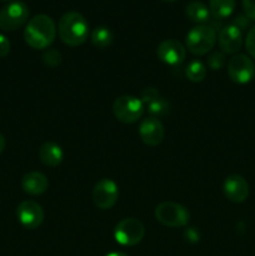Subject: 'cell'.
Returning a JSON list of instances; mask_svg holds the SVG:
<instances>
[{"label": "cell", "instance_id": "obj_1", "mask_svg": "<svg viewBox=\"0 0 255 256\" xmlns=\"http://www.w3.org/2000/svg\"><path fill=\"white\" fill-rule=\"evenodd\" d=\"M56 25L54 20L45 14L35 15L29 20L24 30V40L32 49H45L54 42Z\"/></svg>", "mask_w": 255, "mask_h": 256}, {"label": "cell", "instance_id": "obj_2", "mask_svg": "<svg viewBox=\"0 0 255 256\" xmlns=\"http://www.w3.org/2000/svg\"><path fill=\"white\" fill-rule=\"evenodd\" d=\"M58 32L64 44L69 46H79L84 44L89 36V24L80 12H65L59 20Z\"/></svg>", "mask_w": 255, "mask_h": 256}, {"label": "cell", "instance_id": "obj_3", "mask_svg": "<svg viewBox=\"0 0 255 256\" xmlns=\"http://www.w3.org/2000/svg\"><path fill=\"white\" fill-rule=\"evenodd\" d=\"M186 48L192 54L202 56L208 54L216 42V32L210 25H196L186 35Z\"/></svg>", "mask_w": 255, "mask_h": 256}, {"label": "cell", "instance_id": "obj_4", "mask_svg": "<svg viewBox=\"0 0 255 256\" xmlns=\"http://www.w3.org/2000/svg\"><path fill=\"white\" fill-rule=\"evenodd\" d=\"M155 219L168 228H182L188 225L190 214L188 209L178 202H164L155 208Z\"/></svg>", "mask_w": 255, "mask_h": 256}, {"label": "cell", "instance_id": "obj_5", "mask_svg": "<svg viewBox=\"0 0 255 256\" xmlns=\"http://www.w3.org/2000/svg\"><path fill=\"white\" fill-rule=\"evenodd\" d=\"M145 106L142 102L132 95H122L112 104L114 116L124 124H134L144 114Z\"/></svg>", "mask_w": 255, "mask_h": 256}, {"label": "cell", "instance_id": "obj_6", "mask_svg": "<svg viewBox=\"0 0 255 256\" xmlns=\"http://www.w3.org/2000/svg\"><path fill=\"white\" fill-rule=\"evenodd\" d=\"M145 235V228L140 220L134 218L122 219L114 230V238L122 246H134L139 244Z\"/></svg>", "mask_w": 255, "mask_h": 256}, {"label": "cell", "instance_id": "obj_7", "mask_svg": "<svg viewBox=\"0 0 255 256\" xmlns=\"http://www.w3.org/2000/svg\"><path fill=\"white\" fill-rule=\"evenodd\" d=\"M29 18V8L22 2H12L0 12V29L12 32L22 28Z\"/></svg>", "mask_w": 255, "mask_h": 256}, {"label": "cell", "instance_id": "obj_8", "mask_svg": "<svg viewBox=\"0 0 255 256\" xmlns=\"http://www.w3.org/2000/svg\"><path fill=\"white\" fill-rule=\"evenodd\" d=\"M228 75L236 84H248L255 75L254 62L244 54H235L228 62Z\"/></svg>", "mask_w": 255, "mask_h": 256}, {"label": "cell", "instance_id": "obj_9", "mask_svg": "<svg viewBox=\"0 0 255 256\" xmlns=\"http://www.w3.org/2000/svg\"><path fill=\"white\" fill-rule=\"evenodd\" d=\"M119 198V188L112 179H102L92 189V202L102 210H109L116 204Z\"/></svg>", "mask_w": 255, "mask_h": 256}, {"label": "cell", "instance_id": "obj_10", "mask_svg": "<svg viewBox=\"0 0 255 256\" xmlns=\"http://www.w3.org/2000/svg\"><path fill=\"white\" fill-rule=\"evenodd\" d=\"M16 216L22 226L32 230L39 228L44 222V210L36 202L25 200L18 206Z\"/></svg>", "mask_w": 255, "mask_h": 256}, {"label": "cell", "instance_id": "obj_11", "mask_svg": "<svg viewBox=\"0 0 255 256\" xmlns=\"http://www.w3.org/2000/svg\"><path fill=\"white\" fill-rule=\"evenodd\" d=\"M156 55L164 64L175 66V65L182 64L185 60L186 49L178 40L166 39L158 45Z\"/></svg>", "mask_w": 255, "mask_h": 256}, {"label": "cell", "instance_id": "obj_12", "mask_svg": "<svg viewBox=\"0 0 255 256\" xmlns=\"http://www.w3.org/2000/svg\"><path fill=\"white\" fill-rule=\"evenodd\" d=\"M139 135L148 146H156L162 142L165 135L164 126L158 118L149 116L139 125Z\"/></svg>", "mask_w": 255, "mask_h": 256}, {"label": "cell", "instance_id": "obj_13", "mask_svg": "<svg viewBox=\"0 0 255 256\" xmlns=\"http://www.w3.org/2000/svg\"><path fill=\"white\" fill-rule=\"evenodd\" d=\"M220 49L225 54H236L242 45V32L236 25L230 24L222 28L218 36Z\"/></svg>", "mask_w": 255, "mask_h": 256}, {"label": "cell", "instance_id": "obj_14", "mask_svg": "<svg viewBox=\"0 0 255 256\" xmlns=\"http://www.w3.org/2000/svg\"><path fill=\"white\" fill-rule=\"evenodd\" d=\"M224 195L232 202H244L249 196V184L240 175H229L222 185Z\"/></svg>", "mask_w": 255, "mask_h": 256}, {"label": "cell", "instance_id": "obj_15", "mask_svg": "<svg viewBox=\"0 0 255 256\" xmlns=\"http://www.w3.org/2000/svg\"><path fill=\"white\" fill-rule=\"evenodd\" d=\"M22 188L26 194L36 196L46 192L49 188V182L42 172H30L22 176Z\"/></svg>", "mask_w": 255, "mask_h": 256}, {"label": "cell", "instance_id": "obj_16", "mask_svg": "<svg viewBox=\"0 0 255 256\" xmlns=\"http://www.w3.org/2000/svg\"><path fill=\"white\" fill-rule=\"evenodd\" d=\"M40 162L49 168H56L62 164L64 159V152L62 146L54 142H46L40 146L39 149Z\"/></svg>", "mask_w": 255, "mask_h": 256}, {"label": "cell", "instance_id": "obj_17", "mask_svg": "<svg viewBox=\"0 0 255 256\" xmlns=\"http://www.w3.org/2000/svg\"><path fill=\"white\" fill-rule=\"evenodd\" d=\"M185 14L192 22H196L198 25L205 24L212 15L209 8L202 2H189L188 6L185 8Z\"/></svg>", "mask_w": 255, "mask_h": 256}, {"label": "cell", "instance_id": "obj_18", "mask_svg": "<svg viewBox=\"0 0 255 256\" xmlns=\"http://www.w3.org/2000/svg\"><path fill=\"white\" fill-rule=\"evenodd\" d=\"M235 9V0H210V14L216 19H225L232 14Z\"/></svg>", "mask_w": 255, "mask_h": 256}, {"label": "cell", "instance_id": "obj_19", "mask_svg": "<svg viewBox=\"0 0 255 256\" xmlns=\"http://www.w3.org/2000/svg\"><path fill=\"white\" fill-rule=\"evenodd\" d=\"M90 39H92V42L94 46L99 48V49H104V48H108L112 45L114 36H112V30L105 26H99L92 30Z\"/></svg>", "mask_w": 255, "mask_h": 256}, {"label": "cell", "instance_id": "obj_20", "mask_svg": "<svg viewBox=\"0 0 255 256\" xmlns=\"http://www.w3.org/2000/svg\"><path fill=\"white\" fill-rule=\"evenodd\" d=\"M185 74H186L188 80H190V82H200L206 76V68L200 60H194L186 66Z\"/></svg>", "mask_w": 255, "mask_h": 256}, {"label": "cell", "instance_id": "obj_21", "mask_svg": "<svg viewBox=\"0 0 255 256\" xmlns=\"http://www.w3.org/2000/svg\"><path fill=\"white\" fill-rule=\"evenodd\" d=\"M145 106H146L148 112H150V115L152 118L164 116V115H166L169 112V102L162 95L159 98H156V99L152 100V102H148Z\"/></svg>", "mask_w": 255, "mask_h": 256}, {"label": "cell", "instance_id": "obj_22", "mask_svg": "<svg viewBox=\"0 0 255 256\" xmlns=\"http://www.w3.org/2000/svg\"><path fill=\"white\" fill-rule=\"evenodd\" d=\"M62 54L56 49H48L42 55V62L50 68H55L62 62Z\"/></svg>", "mask_w": 255, "mask_h": 256}, {"label": "cell", "instance_id": "obj_23", "mask_svg": "<svg viewBox=\"0 0 255 256\" xmlns=\"http://www.w3.org/2000/svg\"><path fill=\"white\" fill-rule=\"evenodd\" d=\"M225 64V55L222 52H215L208 58V66L212 70H220Z\"/></svg>", "mask_w": 255, "mask_h": 256}, {"label": "cell", "instance_id": "obj_24", "mask_svg": "<svg viewBox=\"0 0 255 256\" xmlns=\"http://www.w3.org/2000/svg\"><path fill=\"white\" fill-rule=\"evenodd\" d=\"M159 96H160V92H158L155 88H145V89L142 92V98H140V100H142V104H144L145 106L148 102H152V100L156 99V98Z\"/></svg>", "mask_w": 255, "mask_h": 256}, {"label": "cell", "instance_id": "obj_25", "mask_svg": "<svg viewBox=\"0 0 255 256\" xmlns=\"http://www.w3.org/2000/svg\"><path fill=\"white\" fill-rule=\"evenodd\" d=\"M245 48L248 52L255 59V26H252L248 32L246 39H245Z\"/></svg>", "mask_w": 255, "mask_h": 256}, {"label": "cell", "instance_id": "obj_26", "mask_svg": "<svg viewBox=\"0 0 255 256\" xmlns=\"http://www.w3.org/2000/svg\"><path fill=\"white\" fill-rule=\"evenodd\" d=\"M242 9L245 16L255 22V0H242Z\"/></svg>", "mask_w": 255, "mask_h": 256}, {"label": "cell", "instance_id": "obj_27", "mask_svg": "<svg viewBox=\"0 0 255 256\" xmlns=\"http://www.w3.org/2000/svg\"><path fill=\"white\" fill-rule=\"evenodd\" d=\"M10 42L5 35L0 34V58H4L9 54Z\"/></svg>", "mask_w": 255, "mask_h": 256}, {"label": "cell", "instance_id": "obj_28", "mask_svg": "<svg viewBox=\"0 0 255 256\" xmlns=\"http://www.w3.org/2000/svg\"><path fill=\"white\" fill-rule=\"evenodd\" d=\"M4 149H5V138L0 134V154L4 152Z\"/></svg>", "mask_w": 255, "mask_h": 256}, {"label": "cell", "instance_id": "obj_29", "mask_svg": "<svg viewBox=\"0 0 255 256\" xmlns=\"http://www.w3.org/2000/svg\"><path fill=\"white\" fill-rule=\"evenodd\" d=\"M106 256H128L126 254H124V252H110V254H108Z\"/></svg>", "mask_w": 255, "mask_h": 256}, {"label": "cell", "instance_id": "obj_30", "mask_svg": "<svg viewBox=\"0 0 255 256\" xmlns=\"http://www.w3.org/2000/svg\"><path fill=\"white\" fill-rule=\"evenodd\" d=\"M164 2H178V0H164Z\"/></svg>", "mask_w": 255, "mask_h": 256}, {"label": "cell", "instance_id": "obj_31", "mask_svg": "<svg viewBox=\"0 0 255 256\" xmlns=\"http://www.w3.org/2000/svg\"><path fill=\"white\" fill-rule=\"evenodd\" d=\"M0 2H9V0H0Z\"/></svg>", "mask_w": 255, "mask_h": 256}]
</instances>
